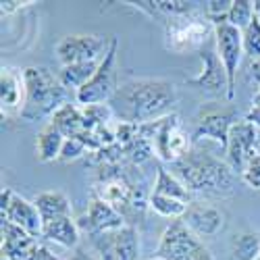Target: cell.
Instances as JSON below:
<instances>
[{
	"label": "cell",
	"instance_id": "32",
	"mask_svg": "<svg viewBox=\"0 0 260 260\" xmlns=\"http://www.w3.org/2000/svg\"><path fill=\"white\" fill-rule=\"evenodd\" d=\"M27 260H60V258H58V256H54L46 246H42V244H40V246L29 254V258H27Z\"/></svg>",
	"mask_w": 260,
	"mask_h": 260
},
{
	"label": "cell",
	"instance_id": "1",
	"mask_svg": "<svg viewBox=\"0 0 260 260\" xmlns=\"http://www.w3.org/2000/svg\"><path fill=\"white\" fill-rule=\"evenodd\" d=\"M177 90L169 79H129L111 98L108 106L121 123L144 125L171 115Z\"/></svg>",
	"mask_w": 260,
	"mask_h": 260
},
{
	"label": "cell",
	"instance_id": "19",
	"mask_svg": "<svg viewBox=\"0 0 260 260\" xmlns=\"http://www.w3.org/2000/svg\"><path fill=\"white\" fill-rule=\"evenodd\" d=\"M34 204L36 208L40 210V216L42 221L50 223V221H56V219H64V216H73V206H71V200L64 196L62 191H42L34 198Z\"/></svg>",
	"mask_w": 260,
	"mask_h": 260
},
{
	"label": "cell",
	"instance_id": "29",
	"mask_svg": "<svg viewBox=\"0 0 260 260\" xmlns=\"http://www.w3.org/2000/svg\"><path fill=\"white\" fill-rule=\"evenodd\" d=\"M83 154H88V146H85L79 138H67V140H64V144H62L58 160L60 162H71V160L81 158Z\"/></svg>",
	"mask_w": 260,
	"mask_h": 260
},
{
	"label": "cell",
	"instance_id": "33",
	"mask_svg": "<svg viewBox=\"0 0 260 260\" xmlns=\"http://www.w3.org/2000/svg\"><path fill=\"white\" fill-rule=\"evenodd\" d=\"M27 5H34V3H21V0H3V3H0V11H3L5 15H11V13L23 9Z\"/></svg>",
	"mask_w": 260,
	"mask_h": 260
},
{
	"label": "cell",
	"instance_id": "27",
	"mask_svg": "<svg viewBox=\"0 0 260 260\" xmlns=\"http://www.w3.org/2000/svg\"><path fill=\"white\" fill-rule=\"evenodd\" d=\"M252 19H254V3H250V0H233V5L225 17V23L244 31L252 23Z\"/></svg>",
	"mask_w": 260,
	"mask_h": 260
},
{
	"label": "cell",
	"instance_id": "39",
	"mask_svg": "<svg viewBox=\"0 0 260 260\" xmlns=\"http://www.w3.org/2000/svg\"><path fill=\"white\" fill-rule=\"evenodd\" d=\"M0 260H11L9 256H3V254H0Z\"/></svg>",
	"mask_w": 260,
	"mask_h": 260
},
{
	"label": "cell",
	"instance_id": "26",
	"mask_svg": "<svg viewBox=\"0 0 260 260\" xmlns=\"http://www.w3.org/2000/svg\"><path fill=\"white\" fill-rule=\"evenodd\" d=\"M189 204L181 202V200H175V198H167V196H158V193H152L150 196V208H152L156 214L165 216V219H171V221H177L185 214Z\"/></svg>",
	"mask_w": 260,
	"mask_h": 260
},
{
	"label": "cell",
	"instance_id": "40",
	"mask_svg": "<svg viewBox=\"0 0 260 260\" xmlns=\"http://www.w3.org/2000/svg\"><path fill=\"white\" fill-rule=\"evenodd\" d=\"M256 260H260V256H258V258H256Z\"/></svg>",
	"mask_w": 260,
	"mask_h": 260
},
{
	"label": "cell",
	"instance_id": "35",
	"mask_svg": "<svg viewBox=\"0 0 260 260\" xmlns=\"http://www.w3.org/2000/svg\"><path fill=\"white\" fill-rule=\"evenodd\" d=\"M73 260H98V258H92L88 252H81V250H77V252H75V256H73Z\"/></svg>",
	"mask_w": 260,
	"mask_h": 260
},
{
	"label": "cell",
	"instance_id": "6",
	"mask_svg": "<svg viewBox=\"0 0 260 260\" xmlns=\"http://www.w3.org/2000/svg\"><path fill=\"white\" fill-rule=\"evenodd\" d=\"M117 38L113 40L111 50L100 60V67L96 75L75 92V100L79 106H92V104H108L115 92L119 90L117 83Z\"/></svg>",
	"mask_w": 260,
	"mask_h": 260
},
{
	"label": "cell",
	"instance_id": "30",
	"mask_svg": "<svg viewBox=\"0 0 260 260\" xmlns=\"http://www.w3.org/2000/svg\"><path fill=\"white\" fill-rule=\"evenodd\" d=\"M242 179H244V183H248L252 189H260V154L254 156V158L248 162L246 171L242 173Z\"/></svg>",
	"mask_w": 260,
	"mask_h": 260
},
{
	"label": "cell",
	"instance_id": "10",
	"mask_svg": "<svg viewBox=\"0 0 260 260\" xmlns=\"http://www.w3.org/2000/svg\"><path fill=\"white\" fill-rule=\"evenodd\" d=\"M229 167L242 175L248 162L260 154V129L250 121H237L229 134V144L225 148Z\"/></svg>",
	"mask_w": 260,
	"mask_h": 260
},
{
	"label": "cell",
	"instance_id": "22",
	"mask_svg": "<svg viewBox=\"0 0 260 260\" xmlns=\"http://www.w3.org/2000/svg\"><path fill=\"white\" fill-rule=\"evenodd\" d=\"M64 140H67V138H64L52 123H48L46 127H42L40 134H38V142H36V156H38V160L40 162L58 160Z\"/></svg>",
	"mask_w": 260,
	"mask_h": 260
},
{
	"label": "cell",
	"instance_id": "15",
	"mask_svg": "<svg viewBox=\"0 0 260 260\" xmlns=\"http://www.w3.org/2000/svg\"><path fill=\"white\" fill-rule=\"evenodd\" d=\"M183 225L196 237H214L225 227V214L208 202H191L181 216Z\"/></svg>",
	"mask_w": 260,
	"mask_h": 260
},
{
	"label": "cell",
	"instance_id": "7",
	"mask_svg": "<svg viewBox=\"0 0 260 260\" xmlns=\"http://www.w3.org/2000/svg\"><path fill=\"white\" fill-rule=\"evenodd\" d=\"M115 38L100 36V34H71L64 36L56 44V56L60 64H75V62H100L106 52L111 50Z\"/></svg>",
	"mask_w": 260,
	"mask_h": 260
},
{
	"label": "cell",
	"instance_id": "3",
	"mask_svg": "<svg viewBox=\"0 0 260 260\" xmlns=\"http://www.w3.org/2000/svg\"><path fill=\"white\" fill-rule=\"evenodd\" d=\"M25 104L21 111V119L31 123L42 121L46 117H54V113L67 102V90L58 81V75H54L46 67H25Z\"/></svg>",
	"mask_w": 260,
	"mask_h": 260
},
{
	"label": "cell",
	"instance_id": "34",
	"mask_svg": "<svg viewBox=\"0 0 260 260\" xmlns=\"http://www.w3.org/2000/svg\"><path fill=\"white\" fill-rule=\"evenodd\" d=\"M246 121H250L252 125H256L260 129V106H252L248 115H246Z\"/></svg>",
	"mask_w": 260,
	"mask_h": 260
},
{
	"label": "cell",
	"instance_id": "36",
	"mask_svg": "<svg viewBox=\"0 0 260 260\" xmlns=\"http://www.w3.org/2000/svg\"><path fill=\"white\" fill-rule=\"evenodd\" d=\"M252 106H260V88H258V92H256L254 98H252Z\"/></svg>",
	"mask_w": 260,
	"mask_h": 260
},
{
	"label": "cell",
	"instance_id": "4",
	"mask_svg": "<svg viewBox=\"0 0 260 260\" xmlns=\"http://www.w3.org/2000/svg\"><path fill=\"white\" fill-rule=\"evenodd\" d=\"M210 38H214V25L206 15L193 13L165 21V48L175 54L198 52Z\"/></svg>",
	"mask_w": 260,
	"mask_h": 260
},
{
	"label": "cell",
	"instance_id": "5",
	"mask_svg": "<svg viewBox=\"0 0 260 260\" xmlns=\"http://www.w3.org/2000/svg\"><path fill=\"white\" fill-rule=\"evenodd\" d=\"M156 256L165 260H214L200 237L193 235L181 219L171 221L169 227L162 231Z\"/></svg>",
	"mask_w": 260,
	"mask_h": 260
},
{
	"label": "cell",
	"instance_id": "23",
	"mask_svg": "<svg viewBox=\"0 0 260 260\" xmlns=\"http://www.w3.org/2000/svg\"><path fill=\"white\" fill-rule=\"evenodd\" d=\"M100 67V62H75V64H64L58 71V81L64 85V90H81L88 83Z\"/></svg>",
	"mask_w": 260,
	"mask_h": 260
},
{
	"label": "cell",
	"instance_id": "11",
	"mask_svg": "<svg viewBox=\"0 0 260 260\" xmlns=\"http://www.w3.org/2000/svg\"><path fill=\"white\" fill-rule=\"evenodd\" d=\"M198 56L202 60V71L187 79L185 83L189 88H196V90H202V92H208V94H229V79H227V71L221 62V56L216 52V42L214 38L208 40L206 44L198 50Z\"/></svg>",
	"mask_w": 260,
	"mask_h": 260
},
{
	"label": "cell",
	"instance_id": "13",
	"mask_svg": "<svg viewBox=\"0 0 260 260\" xmlns=\"http://www.w3.org/2000/svg\"><path fill=\"white\" fill-rule=\"evenodd\" d=\"M0 212H3V221H9L21 229H25L34 237H42L44 221L40 216V210L36 208L34 202L19 196L11 187H5L3 193H0Z\"/></svg>",
	"mask_w": 260,
	"mask_h": 260
},
{
	"label": "cell",
	"instance_id": "16",
	"mask_svg": "<svg viewBox=\"0 0 260 260\" xmlns=\"http://www.w3.org/2000/svg\"><path fill=\"white\" fill-rule=\"evenodd\" d=\"M77 225H79L81 233H85V237H88V235H96V233H106V231L121 229L127 223L123 219V214L115 206L94 198L90 202L88 210H85L83 216L77 221Z\"/></svg>",
	"mask_w": 260,
	"mask_h": 260
},
{
	"label": "cell",
	"instance_id": "28",
	"mask_svg": "<svg viewBox=\"0 0 260 260\" xmlns=\"http://www.w3.org/2000/svg\"><path fill=\"white\" fill-rule=\"evenodd\" d=\"M244 38V54L250 58H260V19L254 15L252 23L242 31Z\"/></svg>",
	"mask_w": 260,
	"mask_h": 260
},
{
	"label": "cell",
	"instance_id": "18",
	"mask_svg": "<svg viewBox=\"0 0 260 260\" xmlns=\"http://www.w3.org/2000/svg\"><path fill=\"white\" fill-rule=\"evenodd\" d=\"M40 237H34L25 229H21L9 221H3V246L0 254L11 260H27L29 254L40 246Z\"/></svg>",
	"mask_w": 260,
	"mask_h": 260
},
{
	"label": "cell",
	"instance_id": "9",
	"mask_svg": "<svg viewBox=\"0 0 260 260\" xmlns=\"http://www.w3.org/2000/svg\"><path fill=\"white\" fill-rule=\"evenodd\" d=\"M154 154L165 160V162H177L179 158H183L191 146L189 136L181 129L179 117L175 113H171L158 121H154Z\"/></svg>",
	"mask_w": 260,
	"mask_h": 260
},
{
	"label": "cell",
	"instance_id": "14",
	"mask_svg": "<svg viewBox=\"0 0 260 260\" xmlns=\"http://www.w3.org/2000/svg\"><path fill=\"white\" fill-rule=\"evenodd\" d=\"M237 123V113L235 108H208L202 111L196 119V132L193 138L196 140H212L221 148H227L229 144V134L233 125Z\"/></svg>",
	"mask_w": 260,
	"mask_h": 260
},
{
	"label": "cell",
	"instance_id": "8",
	"mask_svg": "<svg viewBox=\"0 0 260 260\" xmlns=\"http://www.w3.org/2000/svg\"><path fill=\"white\" fill-rule=\"evenodd\" d=\"M88 240L98 260H138L140 235L138 229L132 225L106 233L88 235Z\"/></svg>",
	"mask_w": 260,
	"mask_h": 260
},
{
	"label": "cell",
	"instance_id": "2",
	"mask_svg": "<svg viewBox=\"0 0 260 260\" xmlns=\"http://www.w3.org/2000/svg\"><path fill=\"white\" fill-rule=\"evenodd\" d=\"M171 173L191 193L206 198H227L235 193L237 173L227 160H221L204 148L193 146L183 158L171 165Z\"/></svg>",
	"mask_w": 260,
	"mask_h": 260
},
{
	"label": "cell",
	"instance_id": "24",
	"mask_svg": "<svg viewBox=\"0 0 260 260\" xmlns=\"http://www.w3.org/2000/svg\"><path fill=\"white\" fill-rule=\"evenodd\" d=\"M152 193H158V196L175 198V200H181L185 204H191V191L175 175H173L171 171H167L165 167L156 169V181H154Z\"/></svg>",
	"mask_w": 260,
	"mask_h": 260
},
{
	"label": "cell",
	"instance_id": "20",
	"mask_svg": "<svg viewBox=\"0 0 260 260\" xmlns=\"http://www.w3.org/2000/svg\"><path fill=\"white\" fill-rule=\"evenodd\" d=\"M42 237L62 246V248H77V244L81 240V229L73 216H64V219L46 223L44 229H42Z\"/></svg>",
	"mask_w": 260,
	"mask_h": 260
},
{
	"label": "cell",
	"instance_id": "25",
	"mask_svg": "<svg viewBox=\"0 0 260 260\" xmlns=\"http://www.w3.org/2000/svg\"><path fill=\"white\" fill-rule=\"evenodd\" d=\"M260 256V233L244 231L231 237V260H256Z\"/></svg>",
	"mask_w": 260,
	"mask_h": 260
},
{
	"label": "cell",
	"instance_id": "12",
	"mask_svg": "<svg viewBox=\"0 0 260 260\" xmlns=\"http://www.w3.org/2000/svg\"><path fill=\"white\" fill-rule=\"evenodd\" d=\"M214 42H216V52H219L221 62L227 71V79H229L227 102H231L235 98L237 69H240L242 54H244V38L237 27L229 23H221V25H214Z\"/></svg>",
	"mask_w": 260,
	"mask_h": 260
},
{
	"label": "cell",
	"instance_id": "37",
	"mask_svg": "<svg viewBox=\"0 0 260 260\" xmlns=\"http://www.w3.org/2000/svg\"><path fill=\"white\" fill-rule=\"evenodd\" d=\"M254 15L260 19V0H256V3H254Z\"/></svg>",
	"mask_w": 260,
	"mask_h": 260
},
{
	"label": "cell",
	"instance_id": "21",
	"mask_svg": "<svg viewBox=\"0 0 260 260\" xmlns=\"http://www.w3.org/2000/svg\"><path fill=\"white\" fill-rule=\"evenodd\" d=\"M50 123L58 129L64 138H79L85 134V117L81 106L75 104H64L54 113Z\"/></svg>",
	"mask_w": 260,
	"mask_h": 260
},
{
	"label": "cell",
	"instance_id": "31",
	"mask_svg": "<svg viewBox=\"0 0 260 260\" xmlns=\"http://www.w3.org/2000/svg\"><path fill=\"white\" fill-rule=\"evenodd\" d=\"M246 77L250 83H256L260 88V58H250L248 67H246Z\"/></svg>",
	"mask_w": 260,
	"mask_h": 260
},
{
	"label": "cell",
	"instance_id": "17",
	"mask_svg": "<svg viewBox=\"0 0 260 260\" xmlns=\"http://www.w3.org/2000/svg\"><path fill=\"white\" fill-rule=\"evenodd\" d=\"M25 104V77L21 69L3 67L0 73V111L3 117L21 115Z\"/></svg>",
	"mask_w": 260,
	"mask_h": 260
},
{
	"label": "cell",
	"instance_id": "38",
	"mask_svg": "<svg viewBox=\"0 0 260 260\" xmlns=\"http://www.w3.org/2000/svg\"><path fill=\"white\" fill-rule=\"evenodd\" d=\"M148 260H165V258H160V256H154V258H148Z\"/></svg>",
	"mask_w": 260,
	"mask_h": 260
}]
</instances>
